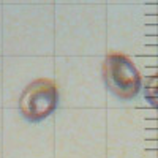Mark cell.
Segmentation results:
<instances>
[{
	"label": "cell",
	"mask_w": 158,
	"mask_h": 158,
	"mask_svg": "<svg viewBox=\"0 0 158 158\" xmlns=\"http://www.w3.org/2000/svg\"><path fill=\"white\" fill-rule=\"evenodd\" d=\"M103 77L108 89L123 100H130L138 95L142 84L141 74L135 63L122 54H109L104 59Z\"/></svg>",
	"instance_id": "cell-1"
},
{
	"label": "cell",
	"mask_w": 158,
	"mask_h": 158,
	"mask_svg": "<svg viewBox=\"0 0 158 158\" xmlns=\"http://www.w3.org/2000/svg\"><path fill=\"white\" fill-rule=\"evenodd\" d=\"M59 101L57 87L49 79H36L24 89L19 109L29 120H41L56 109Z\"/></svg>",
	"instance_id": "cell-2"
},
{
	"label": "cell",
	"mask_w": 158,
	"mask_h": 158,
	"mask_svg": "<svg viewBox=\"0 0 158 158\" xmlns=\"http://www.w3.org/2000/svg\"><path fill=\"white\" fill-rule=\"evenodd\" d=\"M144 97L153 108L158 109V74L147 77L146 84H144Z\"/></svg>",
	"instance_id": "cell-3"
}]
</instances>
